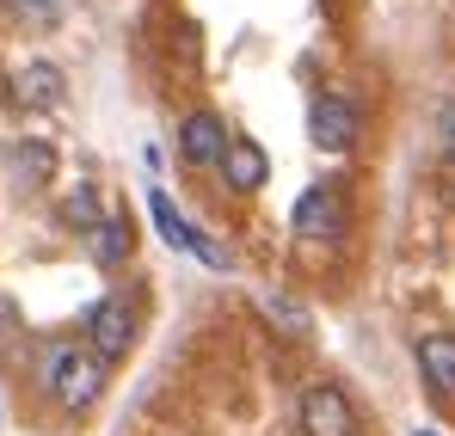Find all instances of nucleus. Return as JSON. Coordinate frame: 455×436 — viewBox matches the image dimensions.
I'll list each match as a JSON object with an SVG mask.
<instances>
[{
    "label": "nucleus",
    "mask_w": 455,
    "mask_h": 436,
    "mask_svg": "<svg viewBox=\"0 0 455 436\" xmlns=\"http://www.w3.org/2000/svg\"><path fill=\"white\" fill-rule=\"evenodd\" d=\"M222 178L234 185V191H259L265 178H271V160H265V147L246 142V136H234L222 154Z\"/></svg>",
    "instance_id": "9b49d317"
},
{
    "label": "nucleus",
    "mask_w": 455,
    "mask_h": 436,
    "mask_svg": "<svg viewBox=\"0 0 455 436\" xmlns=\"http://www.w3.org/2000/svg\"><path fill=\"white\" fill-rule=\"evenodd\" d=\"M290 227H296V240H339L345 234V197H339V185H307L302 203L290 210Z\"/></svg>",
    "instance_id": "0eeeda50"
},
{
    "label": "nucleus",
    "mask_w": 455,
    "mask_h": 436,
    "mask_svg": "<svg viewBox=\"0 0 455 436\" xmlns=\"http://www.w3.org/2000/svg\"><path fill=\"white\" fill-rule=\"evenodd\" d=\"M6 92L25 111H56L62 92H68V74L56 68V62H44V56H31V62H19V68L6 74Z\"/></svg>",
    "instance_id": "423d86ee"
},
{
    "label": "nucleus",
    "mask_w": 455,
    "mask_h": 436,
    "mask_svg": "<svg viewBox=\"0 0 455 436\" xmlns=\"http://www.w3.org/2000/svg\"><path fill=\"white\" fill-rule=\"evenodd\" d=\"M44 393H50V406H62L68 418L92 412L99 393H105V357H99L92 345H56L50 363H44Z\"/></svg>",
    "instance_id": "f257e3e1"
},
{
    "label": "nucleus",
    "mask_w": 455,
    "mask_h": 436,
    "mask_svg": "<svg viewBox=\"0 0 455 436\" xmlns=\"http://www.w3.org/2000/svg\"><path fill=\"white\" fill-rule=\"evenodd\" d=\"M412 436H437V431H412Z\"/></svg>",
    "instance_id": "dca6fc26"
},
{
    "label": "nucleus",
    "mask_w": 455,
    "mask_h": 436,
    "mask_svg": "<svg viewBox=\"0 0 455 436\" xmlns=\"http://www.w3.org/2000/svg\"><path fill=\"white\" fill-rule=\"evenodd\" d=\"M56 216H62V227H75V234H99V227H105V221H99L105 216V210H99V185H75Z\"/></svg>",
    "instance_id": "f8f14e48"
},
{
    "label": "nucleus",
    "mask_w": 455,
    "mask_h": 436,
    "mask_svg": "<svg viewBox=\"0 0 455 436\" xmlns=\"http://www.w3.org/2000/svg\"><path fill=\"white\" fill-rule=\"evenodd\" d=\"M419 375L437 400H455V338L450 332H425L419 338Z\"/></svg>",
    "instance_id": "9d476101"
},
{
    "label": "nucleus",
    "mask_w": 455,
    "mask_h": 436,
    "mask_svg": "<svg viewBox=\"0 0 455 436\" xmlns=\"http://www.w3.org/2000/svg\"><path fill=\"white\" fill-rule=\"evenodd\" d=\"M148 216H154V227H160V240L166 246H179V252H191V258H204V265H216V271H228V252L222 246H210V234H197L191 221L172 210V197L160 191V185H148Z\"/></svg>",
    "instance_id": "20e7f679"
},
{
    "label": "nucleus",
    "mask_w": 455,
    "mask_h": 436,
    "mask_svg": "<svg viewBox=\"0 0 455 436\" xmlns=\"http://www.w3.org/2000/svg\"><path fill=\"white\" fill-rule=\"evenodd\" d=\"M92 246H99V265H124V258H130V227H124V221H105V227L92 234Z\"/></svg>",
    "instance_id": "ddd939ff"
},
{
    "label": "nucleus",
    "mask_w": 455,
    "mask_h": 436,
    "mask_svg": "<svg viewBox=\"0 0 455 436\" xmlns=\"http://www.w3.org/2000/svg\"><path fill=\"white\" fill-rule=\"evenodd\" d=\"M307 136H314V147H326V154H351L357 147V105L345 92H320L314 111H307Z\"/></svg>",
    "instance_id": "39448f33"
},
{
    "label": "nucleus",
    "mask_w": 455,
    "mask_h": 436,
    "mask_svg": "<svg viewBox=\"0 0 455 436\" xmlns=\"http://www.w3.org/2000/svg\"><path fill=\"white\" fill-rule=\"evenodd\" d=\"M437 142H443V154H455V99L437 111Z\"/></svg>",
    "instance_id": "2eb2a0df"
},
{
    "label": "nucleus",
    "mask_w": 455,
    "mask_h": 436,
    "mask_svg": "<svg viewBox=\"0 0 455 436\" xmlns=\"http://www.w3.org/2000/svg\"><path fill=\"white\" fill-rule=\"evenodd\" d=\"M136 332H142V307H136L130 289L105 295V301L92 307V351H99V357H124V351L136 345Z\"/></svg>",
    "instance_id": "7ed1b4c3"
},
{
    "label": "nucleus",
    "mask_w": 455,
    "mask_h": 436,
    "mask_svg": "<svg viewBox=\"0 0 455 436\" xmlns=\"http://www.w3.org/2000/svg\"><path fill=\"white\" fill-rule=\"evenodd\" d=\"M228 142H234V136L222 130L216 111H191V117L179 123V160H185V166H222Z\"/></svg>",
    "instance_id": "6e6552de"
},
{
    "label": "nucleus",
    "mask_w": 455,
    "mask_h": 436,
    "mask_svg": "<svg viewBox=\"0 0 455 436\" xmlns=\"http://www.w3.org/2000/svg\"><path fill=\"white\" fill-rule=\"evenodd\" d=\"M265 307H271V313H277V320H283L290 332H307V313L296 307V301H283V295H265Z\"/></svg>",
    "instance_id": "4468645a"
},
{
    "label": "nucleus",
    "mask_w": 455,
    "mask_h": 436,
    "mask_svg": "<svg viewBox=\"0 0 455 436\" xmlns=\"http://www.w3.org/2000/svg\"><path fill=\"white\" fill-rule=\"evenodd\" d=\"M56 142H44V136H19V142L6 147V172H12V185L19 191H44L50 178H56Z\"/></svg>",
    "instance_id": "1a4fd4ad"
},
{
    "label": "nucleus",
    "mask_w": 455,
    "mask_h": 436,
    "mask_svg": "<svg viewBox=\"0 0 455 436\" xmlns=\"http://www.w3.org/2000/svg\"><path fill=\"white\" fill-rule=\"evenodd\" d=\"M302 436H363L357 424V406L345 400V387H332V381H314L302 393Z\"/></svg>",
    "instance_id": "f03ea898"
}]
</instances>
